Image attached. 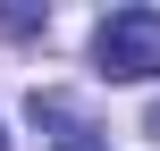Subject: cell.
<instances>
[{"label": "cell", "mask_w": 160, "mask_h": 151, "mask_svg": "<svg viewBox=\"0 0 160 151\" xmlns=\"http://www.w3.org/2000/svg\"><path fill=\"white\" fill-rule=\"evenodd\" d=\"M93 67L110 84H152L160 76V8H110L93 25Z\"/></svg>", "instance_id": "cell-1"}, {"label": "cell", "mask_w": 160, "mask_h": 151, "mask_svg": "<svg viewBox=\"0 0 160 151\" xmlns=\"http://www.w3.org/2000/svg\"><path fill=\"white\" fill-rule=\"evenodd\" d=\"M143 134H152V143H160V101H152V118H143Z\"/></svg>", "instance_id": "cell-3"}, {"label": "cell", "mask_w": 160, "mask_h": 151, "mask_svg": "<svg viewBox=\"0 0 160 151\" xmlns=\"http://www.w3.org/2000/svg\"><path fill=\"white\" fill-rule=\"evenodd\" d=\"M34 126L51 134V151H101V143H93L101 126H93V118L68 101V92H34Z\"/></svg>", "instance_id": "cell-2"}, {"label": "cell", "mask_w": 160, "mask_h": 151, "mask_svg": "<svg viewBox=\"0 0 160 151\" xmlns=\"http://www.w3.org/2000/svg\"><path fill=\"white\" fill-rule=\"evenodd\" d=\"M0 151H8V143H0Z\"/></svg>", "instance_id": "cell-4"}]
</instances>
